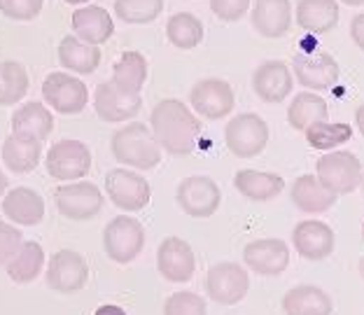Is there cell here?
I'll return each mask as SVG.
<instances>
[{"label":"cell","instance_id":"cell-46","mask_svg":"<svg viewBox=\"0 0 364 315\" xmlns=\"http://www.w3.org/2000/svg\"><path fill=\"white\" fill-rule=\"evenodd\" d=\"M63 3H68V5H87V3H91V0H63Z\"/></svg>","mask_w":364,"mask_h":315},{"label":"cell","instance_id":"cell-8","mask_svg":"<svg viewBox=\"0 0 364 315\" xmlns=\"http://www.w3.org/2000/svg\"><path fill=\"white\" fill-rule=\"evenodd\" d=\"M54 203H56V210H59L63 218L75 220V222H87L103 210V192L94 182L75 180V182L59 185L54 189Z\"/></svg>","mask_w":364,"mask_h":315},{"label":"cell","instance_id":"cell-31","mask_svg":"<svg viewBox=\"0 0 364 315\" xmlns=\"http://www.w3.org/2000/svg\"><path fill=\"white\" fill-rule=\"evenodd\" d=\"M147 59L140 52H124L112 68V85L117 87L122 94H140V89L147 82Z\"/></svg>","mask_w":364,"mask_h":315},{"label":"cell","instance_id":"cell-49","mask_svg":"<svg viewBox=\"0 0 364 315\" xmlns=\"http://www.w3.org/2000/svg\"><path fill=\"white\" fill-rule=\"evenodd\" d=\"M362 240H364V222H362Z\"/></svg>","mask_w":364,"mask_h":315},{"label":"cell","instance_id":"cell-36","mask_svg":"<svg viewBox=\"0 0 364 315\" xmlns=\"http://www.w3.org/2000/svg\"><path fill=\"white\" fill-rule=\"evenodd\" d=\"M164 0H114V16H119L124 23L145 26L161 16Z\"/></svg>","mask_w":364,"mask_h":315},{"label":"cell","instance_id":"cell-38","mask_svg":"<svg viewBox=\"0 0 364 315\" xmlns=\"http://www.w3.org/2000/svg\"><path fill=\"white\" fill-rule=\"evenodd\" d=\"M45 0H0V12L12 21H33L43 12Z\"/></svg>","mask_w":364,"mask_h":315},{"label":"cell","instance_id":"cell-20","mask_svg":"<svg viewBox=\"0 0 364 315\" xmlns=\"http://www.w3.org/2000/svg\"><path fill=\"white\" fill-rule=\"evenodd\" d=\"M250 21L262 38H283L292 28V3L289 0H252Z\"/></svg>","mask_w":364,"mask_h":315},{"label":"cell","instance_id":"cell-34","mask_svg":"<svg viewBox=\"0 0 364 315\" xmlns=\"http://www.w3.org/2000/svg\"><path fill=\"white\" fill-rule=\"evenodd\" d=\"M306 134V140H309V145L313 147V150H336L338 145L348 143V140L353 138V127L346 122H316L311 124L309 129L304 131Z\"/></svg>","mask_w":364,"mask_h":315},{"label":"cell","instance_id":"cell-10","mask_svg":"<svg viewBox=\"0 0 364 315\" xmlns=\"http://www.w3.org/2000/svg\"><path fill=\"white\" fill-rule=\"evenodd\" d=\"M176 201L180 210L189 218L205 220L218 213L222 203V192L218 182L208 176H189L178 185Z\"/></svg>","mask_w":364,"mask_h":315},{"label":"cell","instance_id":"cell-7","mask_svg":"<svg viewBox=\"0 0 364 315\" xmlns=\"http://www.w3.org/2000/svg\"><path fill=\"white\" fill-rule=\"evenodd\" d=\"M205 294L208 299L220 306H236L247 297L250 289V276L236 262L213 264L205 273Z\"/></svg>","mask_w":364,"mask_h":315},{"label":"cell","instance_id":"cell-33","mask_svg":"<svg viewBox=\"0 0 364 315\" xmlns=\"http://www.w3.org/2000/svg\"><path fill=\"white\" fill-rule=\"evenodd\" d=\"M203 23L192 12H176L166 21V38L178 49H194L203 43Z\"/></svg>","mask_w":364,"mask_h":315},{"label":"cell","instance_id":"cell-28","mask_svg":"<svg viewBox=\"0 0 364 315\" xmlns=\"http://www.w3.org/2000/svg\"><path fill=\"white\" fill-rule=\"evenodd\" d=\"M294 19L306 33L325 36V33L334 31L338 23V3L336 0H299Z\"/></svg>","mask_w":364,"mask_h":315},{"label":"cell","instance_id":"cell-21","mask_svg":"<svg viewBox=\"0 0 364 315\" xmlns=\"http://www.w3.org/2000/svg\"><path fill=\"white\" fill-rule=\"evenodd\" d=\"M3 215L16 227H36L45 220V198L31 187H14L3 196Z\"/></svg>","mask_w":364,"mask_h":315},{"label":"cell","instance_id":"cell-23","mask_svg":"<svg viewBox=\"0 0 364 315\" xmlns=\"http://www.w3.org/2000/svg\"><path fill=\"white\" fill-rule=\"evenodd\" d=\"M289 198H292V203L301 213L320 215V213H327L332 208L338 196L334 192H329V189L318 180V176L306 173V176H299L292 182V187H289Z\"/></svg>","mask_w":364,"mask_h":315},{"label":"cell","instance_id":"cell-13","mask_svg":"<svg viewBox=\"0 0 364 315\" xmlns=\"http://www.w3.org/2000/svg\"><path fill=\"white\" fill-rule=\"evenodd\" d=\"M47 285L59 294H75L89 280V264L75 250H59L49 257L45 271Z\"/></svg>","mask_w":364,"mask_h":315},{"label":"cell","instance_id":"cell-3","mask_svg":"<svg viewBox=\"0 0 364 315\" xmlns=\"http://www.w3.org/2000/svg\"><path fill=\"white\" fill-rule=\"evenodd\" d=\"M362 164L348 150H329L316 161V176L336 196L353 194L362 182Z\"/></svg>","mask_w":364,"mask_h":315},{"label":"cell","instance_id":"cell-25","mask_svg":"<svg viewBox=\"0 0 364 315\" xmlns=\"http://www.w3.org/2000/svg\"><path fill=\"white\" fill-rule=\"evenodd\" d=\"M280 306L285 315H332L334 311L332 297L318 285H296L287 289Z\"/></svg>","mask_w":364,"mask_h":315},{"label":"cell","instance_id":"cell-35","mask_svg":"<svg viewBox=\"0 0 364 315\" xmlns=\"http://www.w3.org/2000/svg\"><path fill=\"white\" fill-rule=\"evenodd\" d=\"M28 73L21 63L3 61L0 63V105H16L28 94Z\"/></svg>","mask_w":364,"mask_h":315},{"label":"cell","instance_id":"cell-44","mask_svg":"<svg viewBox=\"0 0 364 315\" xmlns=\"http://www.w3.org/2000/svg\"><path fill=\"white\" fill-rule=\"evenodd\" d=\"M7 185H10V182H7V176L3 171H0V198L5 196V192H7Z\"/></svg>","mask_w":364,"mask_h":315},{"label":"cell","instance_id":"cell-19","mask_svg":"<svg viewBox=\"0 0 364 315\" xmlns=\"http://www.w3.org/2000/svg\"><path fill=\"white\" fill-rule=\"evenodd\" d=\"M252 89L257 94L259 101L264 103H283L285 98L292 94L294 89V75L292 68L285 61H264L257 65V70L252 73Z\"/></svg>","mask_w":364,"mask_h":315},{"label":"cell","instance_id":"cell-48","mask_svg":"<svg viewBox=\"0 0 364 315\" xmlns=\"http://www.w3.org/2000/svg\"><path fill=\"white\" fill-rule=\"evenodd\" d=\"M360 189H362V194H364V173H362V182H360Z\"/></svg>","mask_w":364,"mask_h":315},{"label":"cell","instance_id":"cell-27","mask_svg":"<svg viewBox=\"0 0 364 315\" xmlns=\"http://www.w3.org/2000/svg\"><path fill=\"white\" fill-rule=\"evenodd\" d=\"M56 54H59V63L63 68L70 73H77V75H91V73L101 65V59H103L101 49L96 45L85 43V40H80L75 33L61 40Z\"/></svg>","mask_w":364,"mask_h":315},{"label":"cell","instance_id":"cell-45","mask_svg":"<svg viewBox=\"0 0 364 315\" xmlns=\"http://www.w3.org/2000/svg\"><path fill=\"white\" fill-rule=\"evenodd\" d=\"M338 3L350 5V7H360V5H364V0H338Z\"/></svg>","mask_w":364,"mask_h":315},{"label":"cell","instance_id":"cell-32","mask_svg":"<svg viewBox=\"0 0 364 315\" xmlns=\"http://www.w3.org/2000/svg\"><path fill=\"white\" fill-rule=\"evenodd\" d=\"M329 119V107L327 101L313 91H301L292 98V103L287 107V122L289 127L296 131H306L311 124L327 122Z\"/></svg>","mask_w":364,"mask_h":315},{"label":"cell","instance_id":"cell-47","mask_svg":"<svg viewBox=\"0 0 364 315\" xmlns=\"http://www.w3.org/2000/svg\"><path fill=\"white\" fill-rule=\"evenodd\" d=\"M358 271H360V276H362V280H364V257H362L360 264H358Z\"/></svg>","mask_w":364,"mask_h":315},{"label":"cell","instance_id":"cell-6","mask_svg":"<svg viewBox=\"0 0 364 315\" xmlns=\"http://www.w3.org/2000/svg\"><path fill=\"white\" fill-rule=\"evenodd\" d=\"M91 150L82 140L65 138L54 143L47 150L45 156V169L54 180L61 182H75L82 180L91 171Z\"/></svg>","mask_w":364,"mask_h":315},{"label":"cell","instance_id":"cell-1","mask_svg":"<svg viewBox=\"0 0 364 315\" xmlns=\"http://www.w3.org/2000/svg\"><path fill=\"white\" fill-rule=\"evenodd\" d=\"M150 129L164 152L187 156L198 147L203 124L178 98H164L150 112Z\"/></svg>","mask_w":364,"mask_h":315},{"label":"cell","instance_id":"cell-2","mask_svg":"<svg viewBox=\"0 0 364 315\" xmlns=\"http://www.w3.org/2000/svg\"><path fill=\"white\" fill-rule=\"evenodd\" d=\"M114 161L136 171H152L161 164V147L152 129L143 122H131L117 129L110 138Z\"/></svg>","mask_w":364,"mask_h":315},{"label":"cell","instance_id":"cell-4","mask_svg":"<svg viewBox=\"0 0 364 315\" xmlns=\"http://www.w3.org/2000/svg\"><path fill=\"white\" fill-rule=\"evenodd\" d=\"M269 124L255 112H241L225 127V145L238 159H252L267 150Z\"/></svg>","mask_w":364,"mask_h":315},{"label":"cell","instance_id":"cell-17","mask_svg":"<svg viewBox=\"0 0 364 315\" xmlns=\"http://www.w3.org/2000/svg\"><path fill=\"white\" fill-rule=\"evenodd\" d=\"M94 110L98 119L107 124L131 122L143 110V98H140V94H122L112 82H101L94 91Z\"/></svg>","mask_w":364,"mask_h":315},{"label":"cell","instance_id":"cell-14","mask_svg":"<svg viewBox=\"0 0 364 315\" xmlns=\"http://www.w3.org/2000/svg\"><path fill=\"white\" fill-rule=\"evenodd\" d=\"M292 75L311 91H327L338 82V63L327 52H296L292 56Z\"/></svg>","mask_w":364,"mask_h":315},{"label":"cell","instance_id":"cell-39","mask_svg":"<svg viewBox=\"0 0 364 315\" xmlns=\"http://www.w3.org/2000/svg\"><path fill=\"white\" fill-rule=\"evenodd\" d=\"M21 243V229L16 225H10V222H0V267H5L12 260Z\"/></svg>","mask_w":364,"mask_h":315},{"label":"cell","instance_id":"cell-41","mask_svg":"<svg viewBox=\"0 0 364 315\" xmlns=\"http://www.w3.org/2000/svg\"><path fill=\"white\" fill-rule=\"evenodd\" d=\"M350 38H353L355 47H360L362 52H364V12L358 14V16H353V21H350Z\"/></svg>","mask_w":364,"mask_h":315},{"label":"cell","instance_id":"cell-18","mask_svg":"<svg viewBox=\"0 0 364 315\" xmlns=\"http://www.w3.org/2000/svg\"><path fill=\"white\" fill-rule=\"evenodd\" d=\"M292 245L299 257L309 262H322L334 252L336 236L327 222L304 220L292 229Z\"/></svg>","mask_w":364,"mask_h":315},{"label":"cell","instance_id":"cell-22","mask_svg":"<svg viewBox=\"0 0 364 315\" xmlns=\"http://www.w3.org/2000/svg\"><path fill=\"white\" fill-rule=\"evenodd\" d=\"M70 26L80 40H85V43L96 45V47L105 45L114 33L112 14L101 5H85V7H80V10H75L73 12Z\"/></svg>","mask_w":364,"mask_h":315},{"label":"cell","instance_id":"cell-30","mask_svg":"<svg viewBox=\"0 0 364 315\" xmlns=\"http://www.w3.org/2000/svg\"><path fill=\"white\" fill-rule=\"evenodd\" d=\"M43 267H45L43 245H40L38 240H23L12 260L5 264V271L12 283L28 285L43 273Z\"/></svg>","mask_w":364,"mask_h":315},{"label":"cell","instance_id":"cell-12","mask_svg":"<svg viewBox=\"0 0 364 315\" xmlns=\"http://www.w3.org/2000/svg\"><path fill=\"white\" fill-rule=\"evenodd\" d=\"M43 98L59 114H80L89 103V89L70 73H49L43 82Z\"/></svg>","mask_w":364,"mask_h":315},{"label":"cell","instance_id":"cell-11","mask_svg":"<svg viewBox=\"0 0 364 315\" xmlns=\"http://www.w3.org/2000/svg\"><path fill=\"white\" fill-rule=\"evenodd\" d=\"M189 105H192V110L198 117L208 122H220L234 110L236 96L227 80L205 78L198 80L192 87V91H189Z\"/></svg>","mask_w":364,"mask_h":315},{"label":"cell","instance_id":"cell-40","mask_svg":"<svg viewBox=\"0 0 364 315\" xmlns=\"http://www.w3.org/2000/svg\"><path fill=\"white\" fill-rule=\"evenodd\" d=\"M252 0H210V12L222 21H238L250 10Z\"/></svg>","mask_w":364,"mask_h":315},{"label":"cell","instance_id":"cell-15","mask_svg":"<svg viewBox=\"0 0 364 315\" xmlns=\"http://www.w3.org/2000/svg\"><path fill=\"white\" fill-rule=\"evenodd\" d=\"M156 269L168 283H189L196 273V255L180 236L164 238L156 247Z\"/></svg>","mask_w":364,"mask_h":315},{"label":"cell","instance_id":"cell-42","mask_svg":"<svg viewBox=\"0 0 364 315\" xmlns=\"http://www.w3.org/2000/svg\"><path fill=\"white\" fill-rule=\"evenodd\" d=\"M94 315H127V311L117 304H103L94 311Z\"/></svg>","mask_w":364,"mask_h":315},{"label":"cell","instance_id":"cell-37","mask_svg":"<svg viewBox=\"0 0 364 315\" xmlns=\"http://www.w3.org/2000/svg\"><path fill=\"white\" fill-rule=\"evenodd\" d=\"M164 315H208V306L201 294L182 289L164 301Z\"/></svg>","mask_w":364,"mask_h":315},{"label":"cell","instance_id":"cell-29","mask_svg":"<svg viewBox=\"0 0 364 315\" xmlns=\"http://www.w3.org/2000/svg\"><path fill=\"white\" fill-rule=\"evenodd\" d=\"M3 164L10 169L12 173H31L38 169L40 156H43V143L40 140H33L26 136H16L10 134L3 143Z\"/></svg>","mask_w":364,"mask_h":315},{"label":"cell","instance_id":"cell-24","mask_svg":"<svg viewBox=\"0 0 364 315\" xmlns=\"http://www.w3.org/2000/svg\"><path fill=\"white\" fill-rule=\"evenodd\" d=\"M234 187L243 198H247V201L267 203V201H273L276 196H280V192L285 189V180L276 176V173L243 169L234 176Z\"/></svg>","mask_w":364,"mask_h":315},{"label":"cell","instance_id":"cell-16","mask_svg":"<svg viewBox=\"0 0 364 315\" xmlns=\"http://www.w3.org/2000/svg\"><path fill=\"white\" fill-rule=\"evenodd\" d=\"M243 262L257 276H280L289 267V247L280 238H257L243 247Z\"/></svg>","mask_w":364,"mask_h":315},{"label":"cell","instance_id":"cell-26","mask_svg":"<svg viewBox=\"0 0 364 315\" xmlns=\"http://www.w3.org/2000/svg\"><path fill=\"white\" fill-rule=\"evenodd\" d=\"M52 131H54V114L52 110H47V105L38 101L19 105V110H14L12 114V134L16 136H26L45 143L52 136Z\"/></svg>","mask_w":364,"mask_h":315},{"label":"cell","instance_id":"cell-5","mask_svg":"<svg viewBox=\"0 0 364 315\" xmlns=\"http://www.w3.org/2000/svg\"><path fill=\"white\" fill-rule=\"evenodd\" d=\"M105 255L114 264H131L145 247V229L131 215H117L103 229Z\"/></svg>","mask_w":364,"mask_h":315},{"label":"cell","instance_id":"cell-43","mask_svg":"<svg viewBox=\"0 0 364 315\" xmlns=\"http://www.w3.org/2000/svg\"><path fill=\"white\" fill-rule=\"evenodd\" d=\"M355 127H358V131L364 138V103L358 107V110H355Z\"/></svg>","mask_w":364,"mask_h":315},{"label":"cell","instance_id":"cell-9","mask_svg":"<svg viewBox=\"0 0 364 315\" xmlns=\"http://www.w3.org/2000/svg\"><path fill=\"white\" fill-rule=\"evenodd\" d=\"M107 198L124 213L143 210L152 198V187L140 173L131 169H112L105 176Z\"/></svg>","mask_w":364,"mask_h":315}]
</instances>
